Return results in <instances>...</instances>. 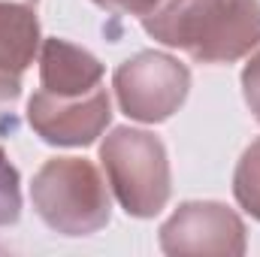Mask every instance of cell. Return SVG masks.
<instances>
[{
  "label": "cell",
  "mask_w": 260,
  "mask_h": 257,
  "mask_svg": "<svg viewBox=\"0 0 260 257\" xmlns=\"http://www.w3.org/2000/svg\"><path fill=\"white\" fill-rule=\"evenodd\" d=\"M24 3H37V0H24Z\"/></svg>",
  "instance_id": "13"
},
{
  "label": "cell",
  "mask_w": 260,
  "mask_h": 257,
  "mask_svg": "<svg viewBox=\"0 0 260 257\" xmlns=\"http://www.w3.org/2000/svg\"><path fill=\"white\" fill-rule=\"evenodd\" d=\"M242 88H245V100H248L251 112L257 115V121H260V55H254L251 64L245 67V73H242Z\"/></svg>",
  "instance_id": "11"
},
{
  "label": "cell",
  "mask_w": 260,
  "mask_h": 257,
  "mask_svg": "<svg viewBox=\"0 0 260 257\" xmlns=\"http://www.w3.org/2000/svg\"><path fill=\"white\" fill-rule=\"evenodd\" d=\"M21 215V191H18V173L6 160L0 148V227L15 224Z\"/></svg>",
  "instance_id": "10"
},
{
  "label": "cell",
  "mask_w": 260,
  "mask_h": 257,
  "mask_svg": "<svg viewBox=\"0 0 260 257\" xmlns=\"http://www.w3.org/2000/svg\"><path fill=\"white\" fill-rule=\"evenodd\" d=\"M164 46L185 49L200 64H230L260 43L257 0H157L142 18Z\"/></svg>",
  "instance_id": "1"
},
{
  "label": "cell",
  "mask_w": 260,
  "mask_h": 257,
  "mask_svg": "<svg viewBox=\"0 0 260 257\" xmlns=\"http://www.w3.org/2000/svg\"><path fill=\"white\" fill-rule=\"evenodd\" d=\"M34 206L40 218L67 236H88L109 221V191L91 160L55 157L34 176Z\"/></svg>",
  "instance_id": "2"
},
{
  "label": "cell",
  "mask_w": 260,
  "mask_h": 257,
  "mask_svg": "<svg viewBox=\"0 0 260 257\" xmlns=\"http://www.w3.org/2000/svg\"><path fill=\"white\" fill-rule=\"evenodd\" d=\"M160 245L167 254L236 257L245 251V227L221 203H185L160 227Z\"/></svg>",
  "instance_id": "5"
},
{
  "label": "cell",
  "mask_w": 260,
  "mask_h": 257,
  "mask_svg": "<svg viewBox=\"0 0 260 257\" xmlns=\"http://www.w3.org/2000/svg\"><path fill=\"white\" fill-rule=\"evenodd\" d=\"M191 73L170 55L142 52L115 73V94L130 118L157 124L170 118L188 97Z\"/></svg>",
  "instance_id": "4"
},
{
  "label": "cell",
  "mask_w": 260,
  "mask_h": 257,
  "mask_svg": "<svg viewBox=\"0 0 260 257\" xmlns=\"http://www.w3.org/2000/svg\"><path fill=\"white\" fill-rule=\"evenodd\" d=\"M109 94L100 85L91 94H49L37 91L27 103L30 127L37 130L46 142L55 145H88L94 142L103 127L109 124Z\"/></svg>",
  "instance_id": "6"
},
{
  "label": "cell",
  "mask_w": 260,
  "mask_h": 257,
  "mask_svg": "<svg viewBox=\"0 0 260 257\" xmlns=\"http://www.w3.org/2000/svg\"><path fill=\"white\" fill-rule=\"evenodd\" d=\"M233 191L242 209H248L254 218H260V139L242 154L233 179Z\"/></svg>",
  "instance_id": "9"
},
{
  "label": "cell",
  "mask_w": 260,
  "mask_h": 257,
  "mask_svg": "<svg viewBox=\"0 0 260 257\" xmlns=\"http://www.w3.org/2000/svg\"><path fill=\"white\" fill-rule=\"evenodd\" d=\"M40 46L37 3L0 0V109L21 91V73L34 61Z\"/></svg>",
  "instance_id": "7"
},
{
  "label": "cell",
  "mask_w": 260,
  "mask_h": 257,
  "mask_svg": "<svg viewBox=\"0 0 260 257\" xmlns=\"http://www.w3.org/2000/svg\"><path fill=\"white\" fill-rule=\"evenodd\" d=\"M94 3L103 6L106 12H115V15H139V18H145L157 6V0H94Z\"/></svg>",
  "instance_id": "12"
},
{
  "label": "cell",
  "mask_w": 260,
  "mask_h": 257,
  "mask_svg": "<svg viewBox=\"0 0 260 257\" xmlns=\"http://www.w3.org/2000/svg\"><path fill=\"white\" fill-rule=\"evenodd\" d=\"M103 170L127 215L151 218L170 200V164L157 136L145 130H112L100 148Z\"/></svg>",
  "instance_id": "3"
},
{
  "label": "cell",
  "mask_w": 260,
  "mask_h": 257,
  "mask_svg": "<svg viewBox=\"0 0 260 257\" xmlns=\"http://www.w3.org/2000/svg\"><path fill=\"white\" fill-rule=\"evenodd\" d=\"M103 67L94 55L67 40H46L40 52V82L49 94H91L100 88Z\"/></svg>",
  "instance_id": "8"
}]
</instances>
